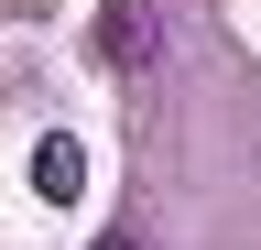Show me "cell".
Masks as SVG:
<instances>
[{"instance_id": "6da1fadb", "label": "cell", "mask_w": 261, "mask_h": 250, "mask_svg": "<svg viewBox=\"0 0 261 250\" xmlns=\"http://www.w3.org/2000/svg\"><path fill=\"white\" fill-rule=\"evenodd\" d=\"M98 54H109V76H152L163 66V0H98Z\"/></svg>"}, {"instance_id": "7a4b0ae2", "label": "cell", "mask_w": 261, "mask_h": 250, "mask_svg": "<svg viewBox=\"0 0 261 250\" xmlns=\"http://www.w3.org/2000/svg\"><path fill=\"white\" fill-rule=\"evenodd\" d=\"M33 196H44V207H76L87 196V142L76 131H44V142H33Z\"/></svg>"}, {"instance_id": "3957f363", "label": "cell", "mask_w": 261, "mask_h": 250, "mask_svg": "<svg viewBox=\"0 0 261 250\" xmlns=\"http://www.w3.org/2000/svg\"><path fill=\"white\" fill-rule=\"evenodd\" d=\"M98 250H142V239H130V229H109V239H98Z\"/></svg>"}]
</instances>
